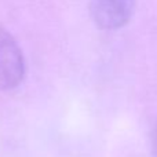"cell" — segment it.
<instances>
[{
	"mask_svg": "<svg viewBox=\"0 0 157 157\" xmlns=\"http://www.w3.org/2000/svg\"><path fill=\"white\" fill-rule=\"evenodd\" d=\"M25 73L24 55L14 37L0 26V91L14 88Z\"/></svg>",
	"mask_w": 157,
	"mask_h": 157,
	"instance_id": "1",
	"label": "cell"
},
{
	"mask_svg": "<svg viewBox=\"0 0 157 157\" xmlns=\"http://www.w3.org/2000/svg\"><path fill=\"white\" fill-rule=\"evenodd\" d=\"M134 0H91L94 21L105 29L120 28L130 19Z\"/></svg>",
	"mask_w": 157,
	"mask_h": 157,
	"instance_id": "2",
	"label": "cell"
},
{
	"mask_svg": "<svg viewBox=\"0 0 157 157\" xmlns=\"http://www.w3.org/2000/svg\"><path fill=\"white\" fill-rule=\"evenodd\" d=\"M153 146H155V153L157 156V128L155 131V138H153Z\"/></svg>",
	"mask_w": 157,
	"mask_h": 157,
	"instance_id": "3",
	"label": "cell"
}]
</instances>
